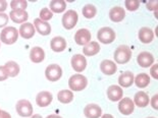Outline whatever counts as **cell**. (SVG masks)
<instances>
[{"label":"cell","mask_w":158,"mask_h":118,"mask_svg":"<svg viewBox=\"0 0 158 118\" xmlns=\"http://www.w3.org/2000/svg\"><path fill=\"white\" fill-rule=\"evenodd\" d=\"M114 60L118 64H126L130 61L131 57H132V51L127 46L122 45L117 47L116 50L114 51Z\"/></svg>","instance_id":"cell-1"},{"label":"cell","mask_w":158,"mask_h":118,"mask_svg":"<svg viewBox=\"0 0 158 118\" xmlns=\"http://www.w3.org/2000/svg\"><path fill=\"white\" fill-rule=\"evenodd\" d=\"M88 85V79H86V76H84L83 75H73L70 76V79H69V87L72 91H76V92H80L83 91Z\"/></svg>","instance_id":"cell-2"},{"label":"cell","mask_w":158,"mask_h":118,"mask_svg":"<svg viewBox=\"0 0 158 118\" xmlns=\"http://www.w3.org/2000/svg\"><path fill=\"white\" fill-rule=\"evenodd\" d=\"M19 39V31L13 26H7L3 29V31L0 34V40L6 45L15 44Z\"/></svg>","instance_id":"cell-3"},{"label":"cell","mask_w":158,"mask_h":118,"mask_svg":"<svg viewBox=\"0 0 158 118\" xmlns=\"http://www.w3.org/2000/svg\"><path fill=\"white\" fill-rule=\"evenodd\" d=\"M97 38L102 44H110L115 40V32L109 26H104L98 31Z\"/></svg>","instance_id":"cell-4"},{"label":"cell","mask_w":158,"mask_h":118,"mask_svg":"<svg viewBox=\"0 0 158 118\" xmlns=\"http://www.w3.org/2000/svg\"><path fill=\"white\" fill-rule=\"evenodd\" d=\"M78 19H79V16H78V13H77V11L73 10V9L66 11L62 16V26H63V28L66 29V30L73 29L76 26L77 22H78Z\"/></svg>","instance_id":"cell-5"},{"label":"cell","mask_w":158,"mask_h":118,"mask_svg":"<svg viewBox=\"0 0 158 118\" xmlns=\"http://www.w3.org/2000/svg\"><path fill=\"white\" fill-rule=\"evenodd\" d=\"M15 109L19 115L22 117H30V116H32V114H33V106L31 102L25 99L19 100V102L16 103Z\"/></svg>","instance_id":"cell-6"},{"label":"cell","mask_w":158,"mask_h":118,"mask_svg":"<svg viewBox=\"0 0 158 118\" xmlns=\"http://www.w3.org/2000/svg\"><path fill=\"white\" fill-rule=\"evenodd\" d=\"M46 79L50 82H57L62 76V69L58 64H50L45 70Z\"/></svg>","instance_id":"cell-7"},{"label":"cell","mask_w":158,"mask_h":118,"mask_svg":"<svg viewBox=\"0 0 158 118\" xmlns=\"http://www.w3.org/2000/svg\"><path fill=\"white\" fill-rule=\"evenodd\" d=\"M118 110L123 115H131L135 110L134 101L130 98H123L118 104Z\"/></svg>","instance_id":"cell-8"},{"label":"cell","mask_w":158,"mask_h":118,"mask_svg":"<svg viewBox=\"0 0 158 118\" xmlns=\"http://www.w3.org/2000/svg\"><path fill=\"white\" fill-rule=\"evenodd\" d=\"M91 40V33L87 29H80L75 35V42L81 46L87 45Z\"/></svg>","instance_id":"cell-9"},{"label":"cell","mask_w":158,"mask_h":118,"mask_svg":"<svg viewBox=\"0 0 158 118\" xmlns=\"http://www.w3.org/2000/svg\"><path fill=\"white\" fill-rule=\"evenodd\" d=\"M70 62H72L73 68L78 72L84 71L87 67V60L85 58V56L81 55V54H76V55H73Z\"/></svg>","instance_id":"cell-10"},{"label":"cell","mask_w":158,"mask_h":118,"mask_svg":"<svg viewBox=\"0 0 158 118\" xmlns=\"http://www.w3.org/2000/svg\"><path fill=\"white\" fill-rule=\"evenodd\" d=\"M33 26L36 31L42 36H48L51 33V26L49 25V22H43L40 18H35Z\"/></svg>","instance_id":"cell-11"},{"label":"cell","mask_w":158,"mask_h":118,"mask_svg":"<svg viewBox=\"0 0 158 118\" xmlns=\"http://www.w3.org/2000/svg\"><path fill=\"white\" fill-rule=\"evenodd\" d=\"M53 100L52 94L47 91L40 92L36 97V103L39 107H47L51 104Z\"/></svg>","instance_id":"cell-12"},{"label":"cell","mask_w":158,"mask_h":118,"mask_svg":"<svg viewBox=\"0 0 158 118\" xmlns=\"http://www.w3.org/2000/svg\"><path fill=\"white\" fill-rule=\"evenodd\" d=\"M84 114L87 118H99L102 114V109L97 104H88L84 109Z\"/></svg>","instance_id":"cell-13"},{"label":"cell","mask_w":158,"mask_h":118,"mask_svg":"<svg viewBox=\"0 0 158 118\" xmlns=\"http://www.w3.org/2000/svg\"><path fill=\"white\" fill-rule=\"evenodd\" d=\"M123 95V89L116 85L110 86L108 89H107V97H108V99L110 101H112V102H116V101L122 100Z\"/></svg>","instance_id":"cell-14"},{"label":"cell","mask_w":158,"mask_h":118,"mask_svg":"<svg viewBox=\"0 0 158 118\" xmlns=\"http://www.w3.org/2000/svg\"><path fill=\"white\" fill-rule=\"evenodd\" d=\"M137 61L141 67H150L154 63V57L150 52H141L138 55Z\"/></svg>","instance_id":"cell-15"},{"label":"cell","mask_w":158,"mask_h":118,"mask_svg":"<svg viewBox=\"0 0 158 118\" xmlns=\"http://www.w3.org/2000/svg\"><path fill=\"white\" fill-rule=\"evenodd\" d=\"M126 18V10L120 6H114L109 11V18L113 22H119Z\"/></svg>","instance_id":"cell-16"},{"label":"cell","mask_w":158,"mask_h":118,"mask_svg":"<svg viewBox=\"0 0 158 118\" xmlns=\"http://www.w3.org/2000/svg\"><path fill=\"white\" fill-rule=\"evenodd\" d=\"M19 34L23 39H31L35 35V28L31 22H23L19 28Z\"/></svg>","instance_id":"cell-17"},{"label":"cell","mask_w":158,"mask_h":118,"mask_svg":"<svg viewBox=\"0 0 158 118\" xmlns=\"http://www.w3.org/2000/svg\"><path fill=\"white\" fill-rule=\"evenodd\" d=\"M100 69H101V71L104 73V75H112L116 72L117 66L113 61H111V60L105 59V60H103L101 62V64H100Z\"/></svg>","instance_id":"cell-18"},{"label":"cell","mask_w":158,"mask_h":118,"mask_svg":"<svg viewBox=\"0 0 158 118\" xmlns=\"http://www.w3.org/2000/svg\"><path fill=\"white\" fill-rule=\"evenodd\" d=\"M9 18L15 23H23L28 21L29 14L26 10H11L9 13Z\"/></svg>","instance_id":"cell-19"},{"label":"cell","mask_w":158,"mask_h":118,"mask_svg":"<svg viewBox=\"0 0 158 118\" xmlns=\"http://www.w3.org/2000/svg\"><path fill=\"white\" fill-rule=\"evenodd\" d=\"M30 59L34 63H40L45 59V52L41 47H34L30 51Z\"/></svg>","instance_id":"cell-20"},{"label":"cell","mask_w":158,"mask_h":118,"mask_svg":"<svg viewBox=\"0 0 158 118\" xmlns=\"http://www.w3.org/2000/svg\"><path fill=\"white\" fill-rule=\"evenodd\" d=\"M134 79H135L134 73L132 71H126L119 75L118 83L123 87H130L134 83Z\"/></svg>","instance_id":"cell-21"},{"label":"cell","mask_w":158,"mask_h":118,"mask_svg":"<svg viewBox=\"0 0 158 118\" xmlns=\"http://www.w3.org/2000/svg\"><path fill=\"white\" fill-rule=\"evenodd\" d=\"M50 47L54 52H62L66 48V41L62 37H55L50 42Z\"/></svg>","instance_id":"cell-22"},{"label":"cell","mask_w":158,"mask_h":118,"mask_svg":"<svg viewBox=\"0 0 158 118\" xmlns=\"http://www.w3.org/2000/svg\"><path fill=\"white\" fill-rule=\"evenodd\" d=\"M139 39L140 41L144 44H149L153 41L154 39V33L150 28L144 26L139 31Z\"/></svg>","instance_id":"cell-23"},{"label":"cell","mask_w":158,"mask_h":118,"mask_svg":"<svg viewBox=\"0 0 158 118\" xmlns=\"http://www.w3.org/2000/svg\"><path fill=\"white\" fill-rule=\"evenodd\" d=\"M150 103V99H149V96L147 95L145 92H138L135 98H134V104L137 105L138 107L140 108H144V107H147L148 104Z\"/></svg>","instance_id":"cell-24"},{"label":"cell","mask_w":158,"mask_h":118,"mask_svg":"<svg viewBox=\"0 0 158 118\" xmlns=\"http://www.w3.org/2000/svg\"><path fill=\"white\" fill-rule=\"evenodd\" d=\"M100 51V45L97 42H89L83 48V53L86 56H94Z\"/></svg>","instance_id":"cell-25"},{"label":"cell","mask_w":158,"mask_h":118,"mask_svg":"<svg viewBox=\"0 0 158 118\" xmlns=\"http://www.w3.org/2000/svg\"><path fill=\"white\" fill-rule=\"evenodd\" d=\"M4 68L7 72L8 76L15 77L19 73V65L15 61H8L5 63Z\"/></svg>","instance_id":"cell-26"},{"label":"cell","mask_w":158,"mask_h":118,"mask_svg":"<svg viewBox=\"0 0 158 118\" xmlns=\"http://www.w3.org/2000/svg\"><path fill=\"white\" fill-rule=\"evenodd\" d=\"M134 82H135L136 86L138 87L143 89V87H146L150 83V76L148 75L147 73H139V75L135 77Z\"/></svg>","instance_id":"cell-27"},{"label":"cell","mask_w":158,"mask_h":118,"mask_svg":"<svg viewBox=\"0 0 158 118\" xmlns=\"http://www.w3.org/2000/svg\"><path fill=\"white\" fill-rule=\"evenodd\" d=\"M57 99L60 103L62 104H69L73 101V94L72 93V91L69 90H62L60 91L57 95Z\"/></svg>","instance_id":"cell-28"},{"label":"cell","mask_w":158,"mask_h":118,"mask_svg":"<svg viewBox=\"0 0 158 118\" xmlns=\"http://www.w3.org/2000/svg\"><path fill=\"white\" fill-rule=\"evenodd\" d=\"M66 8V3L63 0H53L50 2V9L52 12L60 13L63 12Z\"/></svg>","instance_id":"cell-29"},{"label":"cell","mask_w":158,"mask_h":118,"mask_svg":"<svg viewBox=\"0 0 158 118\" xmlns=\"http://www.w3.org/2000/svg\"><path fill=\"white\" fill-rule=\"evenodd\" d=\"M83 15L85 16L86 18H93L94 16L96 15L97 9L94 5L92 4H87L83 7Z\"/></svg>","instance_id":"cell-30"},{"label":"cell","mask_w":158,"mask_h":118,"mask_svg":"<svg viewBox=\"0 0 158 118\" xmlns=\"http://www.w3.org/2000/svg\"><path fill=\"white\" fill-rule=\"evenodd\" d=\"M12 10H26L28 7V2L26 0H13L10 2Z\"/></svg>","instance_id":"cell-31"},{"label":"cell","mask_w":158,"mask_h":118,"mask_svg":"<svg viewBox=\"0 0 158 118\" xmlns=\"http://www.w3.org/2000/svg\"><path fill=\"white\" fill-rule=\"evenodd\" d=\"M124 4H126V8L130 11H135L140 7V1L138 0H127Z\"/></svg>","instance_id":"cell-32"},{"label":"cell","mask_w":158,"mask_h":118,"mask_svg":"<svg viewBox=\"0 0 158 118\" xmlns=\"http://www.w3.org/2000/svg\"><path fill=\"white\" fill-rule=\"evenodd\" d=\"M53 16V12L48 8H42L41 11H40V19L43 22H47L49 19H51Z\"/></svg>","instance_id":"cell-33"},{"label":"cell","mask_w":158,"mask_h":118,"mask_svg":"<svg viewBox=\"0 0 158 118\" xmlns=\"http://www.w3.org/2000/svg\"><path fill=\"white\" fill-rule=\"evenodd\" d=\"M7 22H8V15L5 14L4 12L0 13V28H3L4 26H6Z\"/></svg>","instance_id":"cell-34"},{"label":"cell","mask_w":158,"mask_h":118,"mask_svg":"<svg viewBox=\"0 0 158 118\" xmlns=\"http://www.w3.org/2000/svg\"><path fill=\"white\" fill-rule=\"evenodd\" d=\"M147 8L149 9V10L157 11V9H158V1H155V0H152V1L147 2Z\"/></svg>","instance_id":"cell-35"},{"label":"cell","mask_w":158,"mask_h":118,"mask_svg":"<svg viewBox=\"0 0 158 118\" xmlns=\"http://www.w3.org/2000/svg\"><path fill=\"white\" fill-rule=\"evenodd\" d=\"M8 75L6 72V70L4 68V66H0V82H3V80L7 79Z\"/></svg>","instance_id":"cell-36"},{"label":"cell","mask_w":158,"mask_h":118,"mask_svg":"<svg viewBox=\"0 0 158 118\" xmlns=\"http://www.w3.org/2000/svg\"><path fill=\"white\" fill-rule=\"evenodd\" d=\"M150 73H151V75H152L153 79H158V65L157 64H154L152 67H151Z\"/></svg>","instance_id":"cell-37"},{"label":"cell","mask_w":158,"mask_h":118,"mask_svg":"<svg viewBox=\"0 0 158 118\" xmlns=\"http://www.w3.org/2000/svg\"><path fill=\"white\" fill-rule=\"evenodd\" d=\"M151 105L155 110L158 109V95H154L152 100H151Z\"/></svg>","instance_id":"cell-38"},{"label":"cell","mask_w":158,"mask_h":118,"mask_svg":"<svg viewBox=\"0 0 158 118\" xmlns=\"http://www.w3.org/2000/svg\"><path fill=\"white\" fill-rule=\"evenodd\" d=\"M6 8H7V2L4 0H0V13H2Z\"/></svg>","instance_id":"cell-39"},{"label":"cell","mask_w":158,"mask_h":118,"mask_svg":"<svg viewBox=\"0 0 158 118\" xmlns=\"http://www.w3.org/2000/svg\"><path fill=\"white\" fill-rule=\"evenodd\" d=\"M0 118H11V116L8 112L1 110V112H0Z\"/></svg>","instance_id":"cell-40"},{"label":"cell","mask_w":158,"mask_h":118,"mask_svg":"<svg viewBox=\"0 0 158 118\" xmlns=\"http://www.w3.org/2000/svg\"><path fill=\"white\" fill-rule=\"evenodd\" d=\"M46 118H62V117H60L59 115H56V114H51V115H48Z\"/></svg>","instance_id":"cell-41"},{"label":"cell","mask_w":158,"mask_h":118,"mask_svg":"<svg viewBox=\"0 0 158 118\" xmlns=\"http://www.w3.org/2000/svg\"><path fill=\"white\" fill-rule=\"evenodd\" d=\"M101 118H114L111 114H104V115Z\"/></svg>","instance_id":"cell-42"},{"label":"cell","mask_w":158,"mask_h":118,"mask_svg":"<svg viewBox=\"0 0 158 118\" xmlns=\"http://www.w3.org/2000/svg\"><path fill=\"white\" fill-rule=\"evenodd\" d=\"M31 118H43V117L40 115V114H36V115H33Z\"/></svg>","instance_id":"cell-43"},{"label":"cell","mask_w":158,"mask_h":118,"mask_svg":"<svg viewBox=\"0 0 158 118\" xmlns=\"http://www.w3.org/2000/svg\"><path fill=\"white\" fill-rule=\"evenodd\" d=\"M147 118H156V117H147Z\"/></svg>","instance_id":"cell-44"},{"label":"cell","mask_w":158,"mask_h":118,"mask_svg":"<svg viewBox=\"0 0 158 118\" xmlns=\"http://www.w3.org/2000/svg\"><path fill=\"white\" fill-rule=\"evenodd\" d=\"M0 112H1V110H0Z\"/></svg>","instance_id":"cell-45"}]
</instances>
